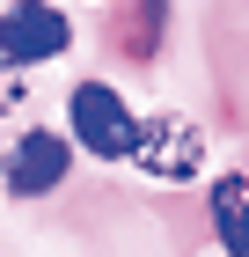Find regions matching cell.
Instances as JSON below:
<instances>
[{"label":"cell","mask_w":249,"mask_h":257,"mask_svg":"<svg viewBox=\"0 0 249 257\" xmlns=\"http://www.w3.org/2000/svg\"><path fill=\"white\" fill-rule=\"evenodd\" d=\"M132 162L154 184H191L205 169V133H198L183 110H154L147 125H132Z\"/></svg>","instance_id":"cell-1"},{"label":"cell","mask_w":249,"mask_h":257,"mask_svg":"<svg viewBox=\"0 0 249 257\" xmlns=\"http://www.w3.org/2000/svg\"><path fill=\"white\" fill-rule=\"evenodd\" d=\"M66 44H74V22L59 15L52 0H15V8L0 15V59L15 66V74L37 66V59H59Z\"/></svg>","instance_id":"cell-2"},{"label":"cell","mask_w":249,"mask_h":257,"mask_svg":"<svg viewBox=\"0 0 249 257\" xmlns=\"http://www.w3.org/2000/svg\"><path fill=\"white\" fill-rule=\"evenodd\" d=\"M132 110H125V96H117L110 81H81L74 88V140L88 147V155H103V162H125L132 155Z\"/></svg>","instance_id":"cell-3"},{"label":"cell","mask_w":249,"mask_h":257,"mask_svg":"<svg viewBox=\"0 0 249 257\" xmlns=\"http://www.w3.org/2000/svg\"><path fill=\"white\" fill-rule=\"evenodd\" d=\"M66 162H74V147H66L59 133H22L0 177H8V191H15V198H44L59 177H66Z\"/></svg>","instance_id":"cell-4"},{"label":"cell","mask_w":249,"mask_h":257,"mask_svg":"<svg viewBox=\"0 0 249 257\" xmlns=\"http://www.w3.org/2000/svg\"><path fill=\"white\" fill-rule=\"evenodd\" d=\"M212 228H220L227 257H249V177H220L212 184Z\"/></svg>","instance_id":"cell-5"},{"label":"cell","mask_w":249,"mask_h":257,"mask_svg":"<svg viewBox=\"0 0 249 257\" xmlns=\"http://www.w3.org/2000/svg\"><path fill=\"white\" fill-rule=\"evenodd\" d=\"M22 96H30V88H22V74L0 59V118H15V110H22Z\"/></svg>","instance_id":"cell-6"}]
</instances>
